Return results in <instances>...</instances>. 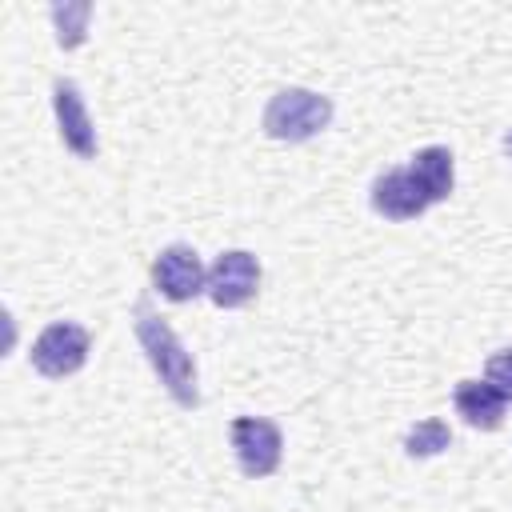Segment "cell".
Returning a JSON list of instances; mask_svg holds the SVG:
<instances>
[{
    "instance_id": "6da1fadb",
    "label": "cell",
    "mask_w": 512,
    "mask_h": 512,
    "mask_svg": "<svg viewBox=\"0 0 512 512\" xmlns=\"http://www.w3.org/2000/svg\"><path fill=\"white\" fill-rule=\"evenodd\" d=\"M136 340L148 356V364L156 368L160 384L168 388V396L180 404V408H196L200 404V392H196V364L188 356V348L180 344V336L164 324V316L152 312L148 300H136Z\"/></svg>"
},
{
    "instance_id": "7a4b0ae2",
    "label": "cell",
    "mask_w": 512,
    "mask_h": 512,
    "mask_svg": "<svg viewBox=\"0 0 512 512\" xmlns=\"http://www.w3.org/2000/svg\"><path fill=\"white\" fill-rule=\"evenodd\" d=\"M332 124V100L312 88H280L264 108V132L272 140H312Z\"/></svg>"
},
{
    "instance_id": "3957f363",
    "label": "cell",
    "mask_w": 512,
    "mask_h": 512,
    "mask_svg": "<svg viewBox=\"0 0 512 512\" xmlns=\"http://www.w3.org/2000/svg\"><path fill=\"white\" fill-rule=\"evenodd\" d=\"M28 360H32V368L40 376L64 380V376H72V372L84 368V360H88V332L76 320H56V324H48L32 340Z\"/></svg>"
},
{
    "instance_id": "277c9868",
    "label": "cell",
    "mask_w": 512,
    "mask_h": 512,
    "mask_svg": "<svg viewBox=\"0 0 512 512\" xmlns=\"http://www.w3.org/2000/svg\"><path fill=\"white\" fill-rule=\"evenodd\" d=\"M232 448H236L240 472L252 476V480H260V476H272L280 468L284 436L264 416H236L232 420Z\"/></svg>"
},
{
    "instance_id": "5b68a950",
    "label": "cell",
    "mask_w": 512,
    "mask_h": 512,
    "mask_svg": "<svg viewBox=\"0 0 512 512\" xmlns=\"http://www.w3.org/2000/svg\"><path fill=\"white\" fill-rule=\"evenodd\" d=\"M260 288V260L244 248L220 252L208 268V296L216 308H244Z\"/></svg>"
},
{
    "instance_id": "8992f818",
    "label": "cell",
    "mask_w": 512,
    "mask_h": 512,
    "mask_svg": "<svg viewBox=\"0 0 512 512\" xmlns=\"http://www.w3.org/2000/svg\"><path fill=\"white\" fill-rule=\"evenodd\" d=\"M152 284L160 288L164 300L172 304H184L192 296H200L208 288V272L196 256V248L188 244H168L156 260H152Z\"/></svg>"
},
{
    "instance_id": "52a82bcc",
    "label": "cell",
    "mask_w": 512,
    "mask_h": 512,
    "mask_svg": "<svg viewBox=\"0 0 512 512\" xmlns=\"http://www.w3.org/2000/svg\"><path fill=\"white\" fill-rule=\"evenodd\" d=\"M52 108H56V124H60V140L68 152H76L80 160H92L96 156V128H92V116L84 108V96L72 80H56L52 84Z\"/></svg>"
},
{
    "instance_id": "ba28073f",
    "label": "cell",
    "mask_w": 512,
    "mask_h": 512,
    "mask_svg": "<svg viewBox=\"0 0 512 512\" xmlns=\"http://www.w3.org/2000/svg\"><path fill=\"white\" fill-rule=\"evenodd\" d=\"M372 208L384 220H416L428 208V196H424V188L416 184V176L408 168H392V172L376 176V184H372Z\"/></svg>"
},
{
    "instance_id": "9c48e42d",
    "label": "cell",
    "mask_w": 512,
    "mask_h": 512,
    "mask_svg": "<svg viewBox=\"0 0 512 512\" xmlns=\"http://www.w3.org/2000/svg\"><path fill=\"white\" fill-rule=\"evenodd\" d=\"M452 404H456V412L464 416V424H468V428H480V432L500 428V424H504V408H508V400H504L488 380H460Z\"/></svg>"
},
{
    "instance_id": "30bf717a",
    "label": "cell",
    "mask_w": 512,
    "mask_h": 512,
    "mask_svg": "<svg viewBox=\"0 0 512 512\" xmlns=\"http://www.w3.org/2000/svg\"><path fill=\"white\" fill-rule=\"evenodd\" d=\"M408 172L416 176V184L424 188L428 204H440L452 196V184H456V172H452V152L444 144H428L412 156Z\"/></svg>"
},
{
    "instance_id": "8fae6325",
    "label": "cell",
    "mask_w": 512,
    "mask_h": 512,
    "mask_svg": "<svg viewBox=\"0 0 512 512\" xmlns=\"http://www.w3.org/2000/svg\"><path fill=\"white\" fill-rule=\"evenodd\" d=\"M452 444V432H448V424L440 420V416H428V420H420L408 436H404V448H408V456H436V452H444Z\"/></svg>"
},
{
    "instance_id": "7c38bea8",
    "label": "cell",
    "mask_w": 512,
    "mask_h": 512,
    "mask_svg": "<svg viewBox=\"0 0 512 512\" xmlns=\"http://www.w3.org/2000/svg\"><path fill=\"white\" fill-rule=\"evenodd\" d=\"M88 12H92L88 4H64V8L56 4V8H52V24H56V32H60V36H56L60 48H76V44L84 40V20H88Z\"/></svg>"
},
{
    "instance_id": "4fadbf2b",
    "label": "cell",
    "mask_w": 512,
    "mask_h": 512,
    "mask_svg": "<svg viewBox=\"0 0 512 512\" xmlns=\"http://www.w3.org/2000/svg\"><path fill=\"white\" fill-rule=\"evenodd\" d=\"M484 380H488L504 400H512V348H500L496 356H488Z\"/></svg>"
}]
</instances>
